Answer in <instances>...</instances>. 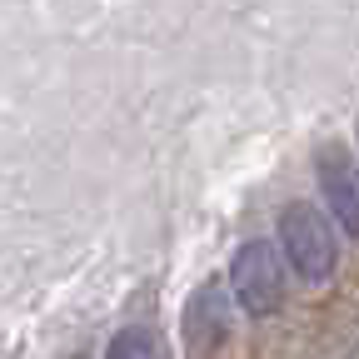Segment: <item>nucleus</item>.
Returning <instances> with one entry per match:
<instances>
[{
  "instance_id": "obj_1",
  "label": "nucleus",
  "mask_w": 359,
  "mask_h": 359,
  "mask_svg": "<svg viewBox=\"0 0 359 359\" xmlns=\"http://www.w3.org/2000/svg\"><path fill=\"white\" fill-rule=\"evenodd\" d=\"M280 250L290 259V269L309 285H325L339 264V240H334V224L314 210L309 200L285 205L280 215Z\"/></svg>"
},
{
  "instance_id": "obj_2",
  "label": "nucleus",
  "mask_w": 359,
  "mask_h": 359,
  "mask_svg": "<svg viewBox=\"0 0 359 359\" xmlns=\"http://www.w3.org/2000/svg\"><path fill=\"white\" fill-rule=\"evenodd\" d=\"M230 290L250 320H269L285 304V269L269 240H245L230 259Z\"/></svg>"
},
{
  "instance_id": "obj_3",
  "label": "nucleus",
  "mask_w": 359,
  "mask_h": 359,
  "mask_svg": "<svg viewBox=\"0 0 359 359\" xmlns=\"http://www.w3.org/2000/svg\"><path fill=\"white\" fill-rule=\"evenodd\" d=\"M314 180H320V195L330 205V215L339 219V230L359 240V165L344 145H325L314 155Z\"/></svg>"
},
{
  "instance_id": "obj_4",
  "label": "nucleus",
  "mask_w": 359,
  "mask_h": 359,
  "mask_svg": "<svg viewBox=\"0 0 359 359\" xmlns=\"http://www.w3.org/2000/svg\"><path fill=\"white\" fill-rule=\"evenodd\" d=\"M105 359H165V349H160V339L150 330H120L110 339Z\"/></svg>"
}]
</instances>
